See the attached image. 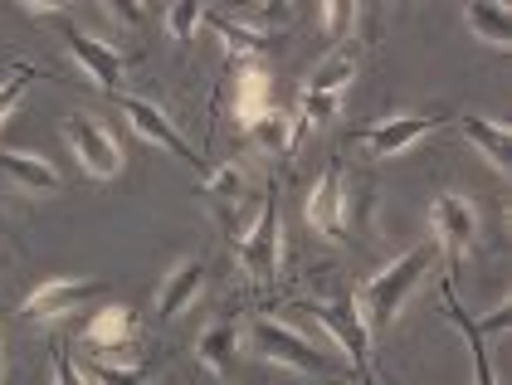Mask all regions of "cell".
<instances>
[{
    "label": "cell",
    "mask_w": 512,
    "mask_h": 385,
    "mask_svg": "<svg viewBox=\"0 0 512 385\" xmlns=\"http://www.w3.org/2000/svg\"><path fill=\"white\" fill-rule=\"evenodd\" d=\"M317 322L337 337V347L347 351V361H352L356 381L371 385L376 381V371H371V332H366V322H361V312H356L352 298H313L308 303Z\"/></svg>",
    "instance_id": "obj_4"
},
{
    "label": "cell",
    "mask_w": 512,
    "mask_h": 385,
    "mask_svg": "<svg viewBox=\"0 0 512 385\" xmlns=\"http://www.w3.org/2000/svg\"><path fill=\"white\" fill-rule=\"evenodd\" d=\"M64 137H69L79 166L93 176V181H113L122 171V147L113 142V132L98 127L93 117H64Z\"/></svg>",
    "instance_id": "obj_7"
},
{
    "label": "cell",
    "mask_w": 512,
    "mask_h": 385,
    "mask_svg": "<svg viewBox=\"0 0 512 385\" xmlns=\"http://www.w3.org/2000/svg\"><path fill=\"white\" fill-rule=\"evenodd\" d=\"M118 103H122V113H127V122H132V127L147 137V142H157L161 152L181 156L186 166H200V152H191V142L181 137V127L161 113L157 103H147V98H132V93H122Z\"/></svg>",
    "instance_id": "obj_11"
},
{
    "label": "cell",
    "mask_w": 512,
    "mask_h": 385,
    "mask_svg": "<svg viewBox=\"0 0 512 385\" xmlns=\"http://www.w3.org/2000/svg\"><path fill=\"white\" fill-rule=\"evenodd\" d=\"M54 385H88L83 371L69 361V351H54Z\"/></svg>",
    "instance_id": "obj_28"
},
{
    "label": "cell",
    "mask_w": 512,
    "mask_h": 385,
    "mask_svg": "<svg viewBox=\"0 0 512 385\" xmlns=\"http://www.w3.org/2000/svg\"><path fill=\"white\" fill-rule=\"evenodd\" d=\"M356 15H361L356 5H337V0H332V5H322V25H327V35L332 39L347 35V30L356 25Z\"/></svg>",
    "instance_id": "obj_27"
},
{
    "label": "cell",
    "mask_w": 512,
    "mask_h": 385,
    "mask_svg": "<svg viewBox=\"0 0 512 385\" xmlns=\"http://www.w3.org/2000/svg\"><path fill=\"white\" fill-rule=\"evenodd\" d=\"M444 317L469 337V356H473V385H498V371H493V356H488V337H483V327H478V317L459 308V298H454V283H444Z\"/></svg>",
    "instance_id": "obj_16"
},
{
    "label": "cell",
    "mask_w": 512,
    "mask_h": 385,
    "mask_svg": "<svg viewBox=\"0 0 512 385\" xmlns=\"http://www.w3.org/2000/svg\"><path fill=\"white\" fill-rule=\"evenodd\" d=\"M454 127L469 137L478 152L488 156L498 171H508L512 166V132H508V122H493V117H483V113H459L454 117Z\"/></svg>",
    "instance_id": "obj_15"
},
{
    "label": "cell",
    "mask_w": 512,
    "mask_h": 385,
    "mask_svg": "<svg viewBox=\"0 0 512 385\" xmlns=\"http://www.w3.org/2000/svg\"><path fill=\"white\" fill-rule=\"evenodd\" d=\"M473 239H478V210H473L464 195L444 191L434 200V249H444L449 264H459Z\"/></svg>",
    "instance_id": "obj_10"
},
{
    "label": "cell",
    "mask_w": 512,
    "mask_h": 385,
    "mask_svg": "<svg viewBox=\"0 0 512 385\" xmlns=\"http://www.w3.org/2000/svg\"><path fill=\"white\" fill-rule=\"evenodd\" d=\"M434 259H439L434 244H415V249H405L400 259H391L386 269L371 273V278L361 283V293H356L352 303H356V312H361V322H366L371 337H376V332H391V322L400 317L405 298H410L415 283L434 269Z\"/></svg>",
    "instance_id": "obj_1"
},
{
    "label": "cell",
    "mask_w": 512,
    "mask_h": 385,
    "mask_svg": "<svg viewBox=\"0 0 512 385\" xmlns=\"http://www.w3.org/2000/svg\"><path fill=\"white\" fill-rule=\"evenodd\" d=\"M235 347H239V327L235 322H215V327L200 332L196 356L210 376H230V371H235Z\"/></svg>",
    "instance_id": "obj_19"
},
{
    "label": "cell",
    "mask_w": 512,
    "mask_h": 385,
    "mask_svg": "<svg viewBox=\"0 0 512 385\" xmlns=\"http://www.w3.org/2000/svg\"><path fill=\"white\" fill-rule=\"evenodd\" d=\"M444 122H454V117L449 113H391V117H381V122H371V127H361L356 142L376 156H400V152H410L420 137H430L434 127H444Z\"/></svg>",
    "instance_id": "obj_6"
},
{
    "label": "cell",
    "mask_w": 512,
    "mask_h": 385,
    "mask_svg": "<svg viewBox=\"0 0 512 385\" xmlns=\"http://www.w3.org/2000/svg\"><path fill=\"white\" fill-rule=\"evenodd\" d=\"M132 332H137V317H132V308L127 303H108V308L93 312V322L83 327V342L98 351H113V347H127L132 342Z\"/></svg>",
    "instance_id": "obj_17"
},
{
    "label": "cell",
    "mask_w": 512,
    "mask_h": 385,
    "mask_svg": "<svg viewBox=\"0 0 512 385\" xmlns=\"http://www.w3.org/2000/svg\"><path fill=\"white\" fill-rule=\"evenodd\" d=\"M200 25H205V10H200V5H191V0L166 5V30H171V39H176V44H186Z\"/></svg>",
    "instance_id": "obj_26"
},
{
    "label": "cell",
    "mask_w": 512,
    "mask_h": 385,
    "mask_svg": "<svg viewBox=\"0 0 512 385\" xmlns=\"http://www.w3.org/2000/svg\"><path fill=\"white\" fill-rule=\"evenodd\" d=\"M278 244H283V215H278V191H269L264 210H259V220L249 225V234H239L235 239V259L249 269V278L269 283L274 269H278Z\"/></svg>",
    "instance_id": "obj_5"
},
{
    "label": "cell",
    "mask_w": 512,
    "mask_h": 385,
    "mask_svg": "<svg viewBox=\"0 0 512 385\" xmlns=\"http://www.w3.org/2000/svg\"><path fill=\"white\" fill-rule=\"evenodd\" d=\"M64 44H69V54L79 59V69L103 93H113L118 98V88H122V74H127V54H118L113 44H103L98 35H88V30H79V25H64Z\"/></svg>",
    "instance_id": "obj_8"
},
{
    "label": "cell",
    "mask_w": 512,
    "mask_h": 385,
    "mask_svg": "<svg viewBox=\"0 0 512 385\" xmlns=\"http://www.w3.org/2000/svg\"><path fill=\"white\" fill-rule=\"evenodd\" d=\"M98 293H103L98 278H49V283H40V288L20 303V312H25L30 322H54V317H69L74 308L93 303Z\"/></svg>",
    "instance_id": "obj_9"
},
{
    "label": "cell",
    "mask_w": 512,
    "mask_h": 385,
    "mask_svg": "<svg viewBox=\"0 0 512 385\" xmlns=\"http://www.w3.org/2000/svg\"><path fill=\"white\" fill-rule=\"evenodd\" d=\"M79 371L88 385H147V366H113V361H103V356L83 361Z\"/></svg>",
    "instance_id": "obj_22"
},
{
    "label": "cell",
    "mask_w": 512,
    "mask_h": 385,
    "mask_svg": "<svg viewBox=\"0 0 512 385\" xmlns=\"http://www.w3.org/2000/svg\"><path fill=\"white\" fill-rule=\"evenodd\" d=\"M205 195H215L220 205H239L244 200V171L239 166H215L210 181H205Z\"/></svg>",
    "instance_id": "obj_25"
},
{
    "label": "cell",
    "mask_w": 512,
    "mask_h": 385,
    "mask_svg": "<svg viewBox=\"0 0 512 385\" xmlns=\"http://www.w3.org/2000/svg\"><path fill=\"white\" fill-rule=\"evenodd\" d=\"M0 171H5L20 191H35V195L59 191V171L35 152H0Z\"/></svg>",
    "instance_id": "obj_18"
},
{
    "label": "cell",
    "mask_w": 512,
    "mask_h": 385,
    "mask_svg": "<svg viewBox=\"0 0 512 385\" xmlns=\"http://www.w3.org/2000/svg\"><path fill=\"white\" fill-rule=\"evenodd\" d=\"M308 225L327 239L347 234V191H342V161H327L317 176L313 195H308Z\"/></svg>",
    "instance_id": "obj_12"
},
{
    "label": "cell",
    "mask_w": 512,
    "mask_h": 385,
    "mask_svg": "<svg viewBox=\"0 0 512 385\" xmlns=\"http://www.w3.org/2000/svg\"><path fill=\"white\" fill-rule=\"evenodd\" d=\"M464 25H469L483 44H493V49H512V10L508 5H488V0L464 5Z\"/></svg>",
    "instance_id": "obj_20"
},
{
    "label": "cell",
    "mask_w": 512,
    "mask_h": 385,
    "mask_svg": "<svg viewBox=\"0 0 512 385\" xmlns=\"http://www.w3.org/2000/svg\"><path fill=\"white\" fill-rule=\"evenodd\" d=\"M249 137H254L264 152L293 156V127H288V117L283 113H269L264 122H254V127H249Z\"/></svg>",
    "instance_id": "obj_23"
},
{
    "label": "cell",
    "mask_w": 512,
    "mask_h": 385,
    "mask_svg": "<svg viewBox=\"0 0 512 385\" xmlns=\"http://www.w3.org/2000/svg\"><path fill=\"white\" fill-rule=\"evenodd\" d=\"M249 347H254L259 361H274L283 371H298V376H317L322 385H337V371L327 366V356L303 332H293L288 322H278V317H254L249 322Z\"/></svg>",
    "instance_id": "obj_3"
},
{
    "label": "cell",
    "mask_w": 512,
    "mask_h": 385,
    "mask_svg": "<svg viewBox=\"0 0 512 385\" xmlns=\"http://www.w3.org/2000/svg\"><path fill=\"white\" fill-rule=\"evenodd\" d=\"M352 78H356V49H342L337 59H327V64L298 88V113L288 122V127H293V152H298V142H303L308 132L332 122V113L342 108V93H347Z\"/></svg>",
    "instance_id": "obj_2"
},
{
    "label": "cell",
    "mask_w": 512,
    "mask_h": 385,
    "mask_svg": "<svg viewBox=\"0 0 512 385\" xmlns=\"http://www.w3.org/2000/svg\"><path fill=\"white\" fill-rule=\"evenodd\" d=\"M269 93H274V83H269L264 64H254V59L239 64V74H235V127L239 132H249L254 122H264V117L274 113Z\"/></svg>",
    "instance_id": "obj_14"
},
{
    "label": "cell",
    "mask_w": 512,
    "mask_h": 385,
    "mask_svg": "<svg viewBox=\"0 0 512 385\" xmlns=\"http://www.w3.org/2000/svg\"><path fill=\"white\" fill-rule=\"evenodd\" d=\"M35 78H49V74H40L35 64H15L10 74L0 78V122H5V117H10V113H15V103L25 98V88H30Z\"/></svg>",
    "instance_id": "obj_24"
},
{
    "label": "cell",
    "mask_w": 512,
    "mask_h": 385,
    "mask_svg": "<svg viewBox=\"0 0 512 385\" xmlns=\"http://www.w3.org/2000/svg\"><path fill=\"white\" fill-rule=\"evenodd\" d=\"M205 25H210L215 35L225 39V49H230V54H239V59L269 44V30H254V25H235V20H225V15H210V10H205Z\"/></svg>",
    "instance_id": "obj_21"
},
{
    "label": "cell",
    "mask_w": 512,
    "mask_h": 385,
    "mask_svg": "<svg viewBox=\"0 0 512 385\" xmlns=\"http://www.w3.org/2000/svg\"><path fill=\"white\" fill-rule=\"evenodd\" d=\"M205 278H210V264L205 259H181L176 269L166 273V283L157 288V322H171L196 303L205 293Z\"/></svg>",
    "instance_id": "obj_13"
}]
</instances>
